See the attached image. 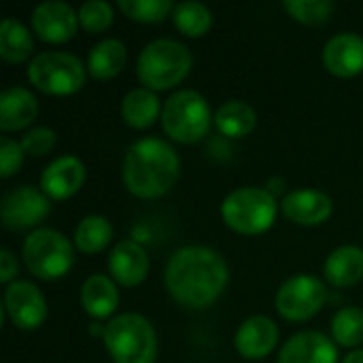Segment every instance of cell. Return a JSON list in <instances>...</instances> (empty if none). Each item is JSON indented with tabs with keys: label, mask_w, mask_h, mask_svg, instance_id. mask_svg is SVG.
Here are the masks:
<instances>
[{
	"label": "cell",
	"mask_w": 363,
	"mask_h": 363,
	"mask_svg": "<svg viewBox=\"0 0 363 363\" xmlns=\"http://www.w3.org/2000/svg\"><path fill=\"white\" fill-rule=\"evenodd\" d=\"M38 113V100L26 87L13 85L0 94V128L4 132L21 130L34 121Z\"/></svg>",
	"instance_id": "cell-19"
},
{
	"label": "cell",
	"mask_w": 363,
	"mask_h": 363,
	"mask_svg": "<svg viewBox=\"0 0 363 363\" xmlns=\"http://www.w3.org/2000/svg\"><path fill=\"white\" fill-rule=\"evenodd\" d=\"M15 277H17V259L9 249H2L0 251V281L11 285Z\"/></svg>",
	"instance_id": "cell-34"
},
{
	"label": "cell",
	"mask_w": 363,
	"mask_h": 363,
	"mask_svg": "<svg viewBox=\"0 0 363 363\" xmlns=\"http://www.w3.org/2000/svg\"><path fill=\"white\" fill-rule=\"evenodd\" d=\"M211 121L206 98L194 89L174 91L162 108L164 132L177 143H198L206 136Z\"/></svg>",
	"instance_id": "cell-6"
},
{
	"label": "cell",
	"mask_w": 363,
	"mask_h": 363,
	"mask_svg": "<svg viewBox=\"0 0 363 363\" xmlns=\"http://www.w3.org/2000/svg\"><path fill=\"white\" fill-rule=\"evenodd\" d=\"M32 34L13 17H4L0 23V55L4 62H23L32 55Z\"/></svg>",
	"instance_id": "cell-25"
},
{
	"label": "cell",
	"mask_w": 363,
	"mask_h": 363,
	"mask_svg": "<svg viewBox=\"0 0 363 363\" xmlns=\"http://www.w3.org/2000/svg\"><path fill=\"white\" fill-rule=\"evenodd\" d=\"M119 11L134 21L153 23L162 21L174 6L170 0H119Z\"/></svg>",
	"instance_id": "cell-29"
},
{
	"label": "cell",
	"mask_w": 363,
	"mask_h": 363,
	"mask_svg": "<svg viewBox=\"0 0 363 363\" xmlns=\"http://www.w3.org/2000/svg\"><path fill=\"white\" fill-rule=\"evenodd\" d=\"M342 363H363V351L362 349H357V351H353V353H349Z\"/></svg>",
	"instance_id": "cell-35"
},
{
	"label": "cell",
	"mask_w": 363,
	"mask_h": 363,
	"mask_svg": "<svg viewBox=\"0 0 363 363\" xmlns=\"http://www.w3.org/2000/svg\"><path fill=\"white\" fill-rule=\"evenodd\" d=\"M28 79L36 89L45 94L68 96L83 87L85 66L72 53L43 51L28 64Z\"/></svg>",
	"instance_id": "cell-8"
},
{
	"label": "cell",
	"mask_w": 363,
	"mask_h": 363,
	"mask_svg": "<svg viewBox=\"0 0 363 363\" xmlns=\"http://www.w3.org/2000/svg\"><path fill=\"white\" fill-rule=\"evenodd\" d=\"M325 298L328 289L321 279L311 274H298L279 287L277 311L287 321H306L321 311Z\"/></svg>",
	"instance_id": "cell-9"
},
{
	"label": "cell",
	"mask_w": 363,
	"mask_h": 363,
	"mask_svg": "<svg viewBox=\"0 0 363 363\" xmlns=\"http://www.w3.org/2000/svg\"><path fill=\"white\" fill-rule=\"evenodd\" d=\"M51 211V200L34 189L32 185H21L4 194L0 202V217L9 230H28L38 225Z\"/></svg>",
	"instance_id": "cell-10"
},
{
	"label": "cell",
	"mask_w": 363,
	"mask_h": 363,
	"mask_svg": "<svg viewBox=\"0 0 363 363\" xmlns=\"http://www.w3.org/2000/svg\"><path fill=\"white\" fill-rule=\"evenodd\" d=\"M23 262L34 277L55 281L72 268V245L57 230L38 228L23 242Z\"/></svg>",
	"instance_id": "cell-7"
},
{
	"label": "cell",
	"mask_w": 363,
	"mask_h": 363,
	"mask_svg": "<svg viewBox=\"0 0 363 363\" xmlns=\"http://www.w3.org/2000/svg\"><path fill=\"white\" fill-rule=\"evenodd\" d=\"M108 270L119 285L136 287L149 272V255L136 240H121L108 255Z\"/></svg>",
	"instance_id": "cell-18"
},
{
	"label": "cell",
	"mask_w": 363,
	"mask_h": 363,
	"mask_svg": "<svg viewBox=\"0 0 363 363\" xmlns=\"http://www.w3.org/2000/svg\"><path fill=\"white\" fill-rule=\"evenodd\" d=\"M277 198L262 187H238L221 204L223 221L238 234H262L277 219Z\"/></svg>",
	"instance_id": "cell-5"
},
{
	"label": "cell",
	"mask_w": 363,
	"mask_h": 363,
	"mask_svg": "<svg viewBox=\"0 0 363 363\" xmlns=\"http://www.w3.org/2000/svg\"><path fill=\"white\" fill-rule=\"evenodd\" d=\"M104 347L115 363H155L157 336L153 325L136 313H123L106 323Z\"/></svg>",
	"instance_id": "cell-3"
},
{
	"label": "cell",
	"mask_w": 363,
	"mask_h": 363,
	"mask_svg": "<svg viewBox=\"0 0 363 363\" xmlns=\"http://www.w3.org/2000/svg\"><path fill=\"white\" fill-rule=\"evenodd\" d=\"M160 115V98L149 87H136L121 102V117L132 128H149Z\"/></svg>",
	"instance_id": "cell-24"
},
{
	"label": "cell",
	"mask_w": 363,
	"mask_h": 363,
	"mask_svg": "<svg viewBox=\"0 0 363 363\" xmlns=\"http://www.w3.org/2000/svg\"><path fill=\"white\" fill-rule=\"evenodd\" d=\"M181 172V160L170 143L147 136L130 145L123 160V183L138 198H160L172 189Z\"/></svg>",
	"instance_id": "cell-2"
},
{
	"label": "cell",
	"mask_w": 363,
	"mask_h": 363,
	"mask_svg": "<svg viewBox=\"0 0 363 363\" xmlns=\"http://www.w3.org/2000/svg\"><path fill=\"white\" fill-rule=\"evenodd\" d=\"M128 51L119 38H104L96 43L87 55V70L96 79H113L125 66Z\"/></svg>",
	"instance_id": "cell-22"
},
{
	"label": "cell",
	"mask_w": 363,
	"mask_h": 363,
	"mask_svg": "<svg viewBox=\"0 0 363 363\" xmlns=\"http://www.w3.org/2000/svg\"><path fill=\"white\" fill-rule=\"evenodd\" d=\"M191 70L189 49L172 38H157L143 47L136 72L149 89H168L179 85Z\"/></svg>",
	"instance_id": "cell-4"
},
{
	"label": "cell",
	"mask_w": 363,
	"mask_h": 363,
	"mask_svg": "<svg viewBox=\"0 0 363 363\" xmlns=\"http://www.w3.org/2000/svg\"><path fill=\"white\" fill-rule=\"evenodd\" d=\"M55 147V132L51 128L28 130L21 138V149L28 155H45Z\"/></svg>",
	"instance_id": "cell-32"
},
{
	"label": "cell",
	"mask_w": 363,
	"mask_h": 363,
	"mask_svg": "<svg viewBox=\"0 0 363 363\" xmlns=\"http://www.w3.org/2000/svg\"><path fill=\"white\" fill-rule=\"evenodd\" d=\"M119 304V291L113 279L104 274H91L81 287V306L94 319H106Z\"/></svg>",
	"instance_id": "cell-21"
},
{
	"label": "cell",
	"mask_w": 363,
	"mask_h": 363,
	"mask_svg": "<svg viewBox=\"0 0 363 363\" xmlns=\"http://www.w3.org/2000/svg\"><path fill=\"white\" fill-rule=\"evenodd\" d=\"M323 277L334 287L355 285L363 277V249L355 245L334 249L323 264Z\"/></svg>",
	"instance_id": "cell-20"
},
{
	"label": "cell",
	"mask_w": 363,
	"mask_h": 363,
	"mask_svg": "<svg viewBox=\"0 0 363 363\" xmlns=\"http://www.w3.org/2000/svg\"><path fill=\"white\" fill-rule=\"evenodd\" d=\"M113 21V6L102 0H89L79 6V26L87 32H102Z\"/></svg>",
	"instance_id": "cell-31"
},
{
	"label": "cell",
	"mask_w": 363,
	"mask_h": 363,
	"mask_svg": "<svg viewBox=\"0 0 363 363\" xmlns=\"http://www.w3.org/2000/svg\"><path fill=\"white\" fill-rule=\"evenodd\" d=\"M323 64L336 77H355L363 70V36L340 32L323 49Z\"/></svg>",
	"instance_id": "cell-17"
},
{
	"label": "cell",
	"mask_w": 363,
	"mask_h": 363,
	"mask_svg": "<svg viewBox=\"0 0 363 363\" xmlns=\"http://www.w3.org/2000/svg\"><path fill=\"white\" fill-rule=\"evenodd\" d=\"M230 279L225 259L208 247H183L166 264L164 283L168 294L187 308L211 306Z\"/></svg>",
	"instance_id": "cell-1"
},
{
	"label": "cell",
	"mask_w": 363,
	"mask_h": 363,
	"mask_svg": "<svg viewBox=\"0 0 363 363\" xmlns=\"http://www.w3.org/2000/svg\"><path fill=\"white\" fill-rule=\"evenodd\" d=\"M213 121L223 136L240 138V136H247L255 128L257 115L251 104L242 100H228L217 108Z\"/></svg>",
	"instance_id": "cell-23"
},
{
	"label": "cell",
	"mask_w": 363,
	"mask_h": 363,
	"mask_svg": "<svg viewBox=\"0 0 363 363\" xmlns=\"http://www.w3.org/2000/svg\"><path fill=\"white\" fill-rule=\"evenodd\" d=\"M91 334H100V336H104V330H102L98 323H94V325H91Z\"/></svg>",
	"instance_id": "cell-36"
},
{
	"label": "cell",
	"mask_w": 363,
	"mask_h": 363,
	"mask_svg": "<svg viewBox=\"0 0 363 363\" xmlns=\"http://www.w3.org/2000/svg\"><path fill=\"white\" fill-rule=\"evenodd\" d=\"M4 313L19 330H36L47 319V302L30 281H13L4 291Z\"/></svg>",
	"instance_id": "cell-11"
},
{
	"label": "cell",
	"mask_w": 363,
	"mask_h": 363,
	"mask_svg": "<svg viewBox=\"0 0 363 363\" xmlns=\"http://www.w3.org/2000/svg\"><path fill=\"white\" fill-rule=\"evenodd\" d=\"M279 340V328L272 319L255 315L249 317L234 336V347L245 359H264L272 353Z\"/></svg>",
	"instance_id": "cell-16"
},
{
	"label": "cell",
	"mask_w": 363,
	"mask_h": 363,
	"mask_svg": "<svg viewBox=\"0 0 363 363\" xmlns=\"http://www.w3.org/2000/svg\"><path fill=\"white\" fill-rule=\"evenodd\" d=\"M332 336L340 347H357L363 342V311L357 306L340 308L332 319Z\"/></svg>",
	"instance_id": "cell-28"
},
{
	"label": "cell",
	"mask_w": 363,
	"mask_h": 363,
	"mask_svg": "<svg viewBox=\"0 0 363 363\" xmlns=\"http://www.w3.org/2000/svg\"><path fill=\"white\" fill-rule=\"evenodd\" d=\"M285 11L306 26H317L330 19L334 11V2L330 0H285Z\"/></svg>",
	"instance_id": "cell-30"
},
{
	"label": "cell",
	"mask_w": 363,
	"mask_h": 363,
	"mask_svg": "<svg viewBox=\"0 0 363 363\" xmlns=\"http://www.w3.org/2000/svg\"><path fill=\"white\" fill-rule=\"evenodd\" d=\"M113 238V225L106 217L89 215L85 217L74 232V245L83 253H98L102 251Z\"/></svg>",
	"instance_id": "cell-26"
},
{
	"label": "cell",
	"mask_w": 363,
	"mask_h": 363,
	"mask_svg": "<svg viewBox=\"0 0 363 363\" xmlns=\"http://www.w3.org/2000/svg\"><path fill=\"white\" fill-rule=\"evenodd\" d=\"M32 28L45 43L70 40L79 28V13L66 2L47 0L32 11Z\"/></svg>",
	"instance_id": "cell-12"
},
{
	"label": "cell",
	"mask_w": 363,
	"mask_h": 363,
	"mask_svg": "<svg viewBox=\"0 0 363 363\" xmlns=\"http://www.w3.org/2000/svg\"><path fill=\"white\" fill-rule=\"evenodd\" d=\"M172 17H174L177 28L185 36H191V38H198V36L206 34L211 23H213L211 9L206 4H202V2H196V0L179 2L174 6V11H172Z\"/></svg>",
	"instance_id": "cell-27"
},
{
	"label": "cell",
	"mask_w": 363,
	"mask_h": 363,
	"mask_svg": "<svg viewBox=\"0 0 363 363\" xmlns=\"http://www.w3.org/2000/svg\"><path fill=\"white\" fill-rule=\"evenodd\" d=\"M281 211L298 225H319L332 215V198L317 189H296L283 196Z\"/></svg>",
	"instance_id": "cell-15"
},
{
	"label": "cell",
	"mask_w": 363,
	"mask_h": 363,
	"mask_svg": "<svg viewBox=\"0 0 363 363\" xmlns=\"http://www.w3.org/2000/svg\"><path fill=\"white\" fill-rule=\"evenodd\" d=\"M23 149H21V143L17 140H11L6 136L0 138V174L4 179H9L11 174H15L23 162Z\"/></svg>",
	"instance_id": "cell-33"
},
{
	"label": "cell",
	"mask_w": 363,
	"mask_h": 363,
	"mask_svg": "<svg viewBox=\"0 0 363 363\" xmlns=\"http://www.w3.org/2000/svg\"><path fill=\"white\" fill-rule=\"evenodd\" d=\"M279 363H338V349L325 334L308 330L283 345Z\"/></svg>",
	"instance_id": "cell-14"
},
{
	"label": "cell",
	"mask_w": 363,
	"mask_h": 363,
	"mask_svg": "<svg viewBox=\"0 0 363 363\" xmlns=\"http://www.w3.org/2000/svg\"><path fill=\"white\" fill-rule=\"evenodd\" d=\"M85 181V166L74 155H62L53 160L40 174L43 194L49 200H66L74 196Z\"/></svg>",
	"instance_id": "cell-13"
}]
</instances>
